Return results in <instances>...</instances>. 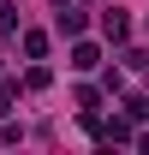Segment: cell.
<instances>
[{
	"label": "cell",
	"instance_id": "cell-1",
	"mask_svg": "<svg viewBox=\"0 0 149 155\" xmlns=\"http://www.w3.org/2000/svg\"><path fill=\"white\" fill-rule=\"evenodd\" d=\"M101 30H108V36L119 42V36H125V30H131V24H125V12H101Z\"/></svg>",
	"mask_w": 149,
	"mask_h": 155
},
{
	"label": "cell",
	"instance_id": "cell-2",
	"mask_svg": "<svg viewBox=\"0 0 149 155\" xmlns=\"http://www.w3.org/2000/svg\"><path fill=\"white\" fill-rule=\"evenodd\" d=\"M95 60H101V54H95V48H90V42H78V48H72V66H78V72H90V66H95Z\"/></svg>",
	"mask_w": 149,
	"mask_h": 155
},
{
	"label": "cell",
	"instance_id": "cell-3",
	"mask_svg": "<svg viewBox=\"0 0 149 155\" xmlns=\"http://www.w3.org/2000/svg\"><path fill=\"white\" fill-rule=\"evenodd\" d=\"M24 54L42 60V54H48V36H42V30H30V36H24Z\"/></svg>",
	"mask_w": 149,
	"mask_h": 155
},
{
	"label": "cell",
	"instance_id": "cell-4",
	"mask_svg": "<svg viewBox=\"0 0 149 155\" xmlns=\"http://www.w3.org/2000/svg\"><path fill=\"white\" fill-rule=\"evenodd\" d=\"M125 114H131V119H149V96H131V101H125Z\"/></svg>",
	"mask_w": 149,
	"mask_h": 155
},
{
	"label": "cell",
	"instance_id": "cell-5",
	"mask_svg": "<svg viewBox=\"0 0 149 155\" xmlns=\"http://www.w3.org/2000/svg\"><path fill=\"white\" fill-rule=\"evenodd\" d=\"M0 114H6V96H0Z\"/></svg>",
	"mask_w": 149,
	"mask_h": 155
}]
</instances>
